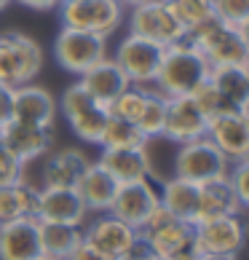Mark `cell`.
I'll use <instances>...</instances> for the list:
<instances>
[{"label": "cell", "mask_w": 249, "mask_h": 260, "mask_svg": "<svg viewBox=\"0 0 249 260\" xmlns=\"http://www.w3.org/2000/svg\"><path fill=\"white\" fill-rule=\"evenodd\" d=\"M209 70L212 67L204 59V54L190 43V38L185 32L177 43H171L164 49L153 89L161 91L164 97H188L209 75Z\"/></svg>", "instance_id": "obj_1"}, {"label": "cell", "mask_w": 249, "mask_h": 260, "mask_svg": "<svg viewBox=\"0 0 249 260\" xmlns=\"http://www.w3.org/2000/svg\"><path fill=\"white\" fill-rule=\"evenodd\" d=\"M188 38L204 54L209 67H249V38L244 27L225 24L212 16L193 27Z\"/></svg>", "instance_id": "obj_2"}, {"label": "cell", "mask_w": 249, "mask_h": 260, "mask_svg": "<svg viewBox=\"0 0 249 260\" xmlns=\"http://www.w3.org/2000/svg\"><path fill=\"white\" fill-rule=\"evenodd\" d=\"M43 49L35 38L24 32H3L0 35V86L19 89L32 83L43 70Z\"/></svg>", "instance_id": "obj_3"}, {"label": "cell", "mask_w": 249, "mask_h": 260, "mask_svg": "<svg viewBox=\"0 0 249 260\" xmlns=\"http://www.w3.org/2000/svg\"><path fill=\"white\" fill-rule=\"evenodd\" d=\"M123 8L118 0H62L59 19L62 27L86 30L102 38H110L123 22Z\"/></svg>", "instance_id": "obj_4"}, {"label": "cell", "mask_w": 249, "mask_h": 260, "mask_svg": "<svg viewBox=\"0 0 249 260\" xmlns=\"http://www.w3.org/2000/svg\"><path fill=\"white\" fill-rule=\"evenodd\" d=\"M59 110L64 115V121L70 123L75 137L89 142V145H99L104 121H108V110H104V105H99L81 83H73L62 91Z\"/></svg>", "instance_id": "obj_5"}, {"label": "cell", "mask_w": 249, "mask_h": 260, "mask_svg": "<svg viewBox=\"0 0 249 260\" xmlns=\"http://www.w3.org/2000/svg\"><path fill=\"white\" fill-rule=\"evenodd\" d=\"M228 167H231L228 158L204 134V137H198V140H190V142L177 145L174 161H171V175L201 185V182H206V180L228 175Z\"/></svg>", "instance_id": "obj_6"}, {"label": "cell", "mask_w": 249, "mask_h": 260, "mask_svg": "<svg viewBox=\"0 0 249 260\" xmlns=\"http://www.w3.org/2000/svg\"><path fill=\"white\" fill-rule=\"evenodd\" d=\"M108 38L86 32V30H73V27H62L54 38V56L59 67H64L67 73L83 75L91 64H97L99 59L108 56L104 49Z\"/></svg>", "instance_id": "obj_7"}, {"label": "cell", "mask_w": 249, "mask_h": 260, "mask_svg": "<svg viewBox=\"0 0 249 260\" xmlns=\"http://www.w3.org/2000/svg\"><path fill=\"white\" fill-rule=\"evenodd\" d=\"M161 56H164V46L129 32L116 49L113 59L118 62L121 73L126 75V81L131 86H153L156 83V75H158Z\"/></svg>", "instance_id": "obj_8"}, {"label": "cell", "mask_w": 249, "mask_h": 260, "mask_svg": "<svg viewBox=\"0 0 249 260\" xmlns=\"http://www.w3.org/2000/svg\"><path fill=\"white\" fill-rule=\"evenodd\" d=\"M129 32L148 38L158 46H171L185 35V27L177 22L166 0H145L139 6H131L129 14Z\"/></svg>", "instance_id": "obj_9"}, {"label": "cell", "mask_w": 249, "mask_h": 260, "mask_svg": "<svg viewBox=\"0 0 249 260\" xmlns=\"http://www.w3.org/2000/svg\"><path fill=\"white\" fill-rule=\"evenodd\" d=\"M244 239H246V228L241 215H225V217L196 223V249L201 255L238 257Z\"/></svg>", "instance_id": "obj_10"}, {"label": "cell", "mask_w": 249, "mask_h": 260, "mask_svg": "<svg viewBox=\"0 0 249 260\" xmlns=\"http://www.w3.org/2000/svg\"><path fill=\"white\" fill-rule=\"evenodd\" d=\"M206 137L228 158V164L249 158V118L246 110H225L206 121Z\"/></svg>", "instance_id": "obj_11"}, {"label": "cell", "mask_w": 249, "mask_h": 260, "mask_svg": "<svg viewBox=\"0 0 249 260\" xmlns=\"http://www.w3.org/2000/svg\"><path fill=\"white\" fill-rule=\"evenodd\" d=\"M134 239H137V228L118 220L110 212H99L97 217L83 223V242L108 260H123Z\"/></svg>", "instance_id": "obj_12"}, {"label": "cell", "mask_w": 249, "mask_h": 260, "mask_svg": "<svg viewBox=\"0 0 249 260\" xmlns=\"http://www.w3.org/2000/svg\"><path fill=\"white\" fill-rule=\"evenodd\" d=\"M0 142L27 167L30 161L46 156L54 148V129L51 126H32V123H22V121L8 118L0 126Z\"/></svg>", "instance_id": "obj_13"}, {"label": "cell", "mask_w": 249, "mask_h": 260, "mask_svg": "<svg viewBox=\"0 0 249 260\" xmlns=\"http://www.w3.org/2000/svg\"><path fill=\"white\" fill-rule=\"evenodd\" d=\"M89 212L75 188H38V209L35 220L38 223H70L83 225Z\"/></svg>", "instance_id": "obj_14"}, {"label": "cell", "mask_w": 249, "mask_h": 260, "mask_svg": "<svg viewBox=\"0 0 249 260\" xmlns=\"http://www.w3.org/2000/svg\"><path fill=\"white\" fill-rule=\"evenodd\" d=\"M206 115L196 108L190 97H166V121L161 140H169L174 145L198 140L206 134Z\"/></svg>", "instance_id": "obj_15"}, {"label": "cell", "mask_w": 249, "mask_h": 260, "mask_svg": "<svg viewBox=\"0 0 249 260\" xmlns=\"http://www.w3.org/2000/svg\"><path fill=\"white\" fill-rule=\"evenodd\" d=\"M11 118L32 126H51L56 118V100L49 89L32 83H24L11 91Z\"/></svg>", "instance_id": "obj_16"}, {"label": "cell", "mask_w": 249, "mask_h": 260, "mask_svg": "<svg viewBox=\"0 0 249 260\" xmlns=\"http://www.w3.org/2000/svg\"><path fill=\"white\" fill-rule=\"evenodd\" d=\"M158 204V188L148 180L137 182H123L116 190V199L110 204V215H116L118 220L129 223L134 228H139V223L148 217V212Z\"/></svg>", "instance_id": "obj_17"}, {"label": "cell", "mask_w": 249, "mask_h": 260, "mask_svg": "<svg viewBox=\"0 0 249 260\" xmlns=\"http://www.w3.org/2000/svg\"><path fill=\"white\" fill-rule=\"evenodd\" d=\"M41 255V223L35 217L0 225V260H38Z\"/></svg>", "instance_id": "obj_18"}, {"label": "cell", "mask_w": 249, "mask_h": 260, "mask_svg": "<svg viewBox=\"0 0 249 260\" xmlns=\"http://www.w3.org/2000/svg\"><path fill=\"white\" fill-rule=\"evenodd\" d=\"M104 169L116 177L118 185L123 182H137L148 180L153 175V161H150V142L145 148H102L97 158Z\"/></svg>", "instance_id": "obj_19"}, {"label": "cell", "mask_w": 249, "mask_h": 260, "mask_svg": "<svg viewBox=\"0 0 249 260\" xmlns=\"http://www.w3.org/2000/svg\"><path fill=\"white\" fill-rule=\"evenodd\" d=\"M89 156L78 148H62V150H49L46 164L41 169L43 188H75L89 169Z\"/></svg>", "instance_id": "obj_20"}, {"label": "cell", "mask_w": 249, "mask_h": 260, "mask_svg": "<svg viewBox=\"0 0 249 260\" xmlns=\"http://www.w3.org/2000/svg\"><path fill=\"white\" fill-rule=\"evenodd\" d=\"M246 207L241 204V199L233 190L228 175L206 180L198 185V215L196 223L201 220H215V217H225V215H241Z\"/></svg>", "instance_id": "obj_21"}, {"label": "cell", "mask_w": 249, "mask_h": 260, "mask_svg": "<svg viewBox=\"0 0 249 260\" xmlns=\"http://www.w3.org/2000/svg\"><path fill=\"white\" fill-rule=\"evenodd\" d=\"M75 190H78L86 212L89 215H99V212L110 209L113 199H116V190H118V182L99 161H91L89 169L83 172L81 182L75 185Z\"/></svg>", "instance_id": "obj_22"}, {"label": "cell", "mask_w": 249, "mask_h": 260, "mask_svg": "<svg viewBox=\"0 0 249 260\" xmlns=\"http://www.w3.org/2000/svg\"><path fill=\"white\" fill-rule=\"evenodd\" d=\"M78 83L99 105H108L110 100H116L126 86H131L126 81V75L121 73L118 62L110 59V56H104V59H99L97 64H91L83 75H78Z\"/></svg>", "instance_id": "obj_23"}, {"label": "cell", "mask_w": 249, "mask_h": 260, "mask_svg": "<svg viewBox=\"0 0 249 260\" xmlns=\"http://www.w3.org/2000/svg\"><path fill=\"white\" fill-rule=\"evenodd\" d=\"M158 201L174 217L188 220V223H196V215H198V185L196 182L183 180L177 175H169V177L161 180Z\"/></svg>", "instance_id": "obj_24"}, {"label": "cell", "mask_w": 249, "mask_h": 260, "mask_svg": "<svg viewBox=\"0 0 249 260\" xmlns=\"http://www.w3.org/2000/svg\"><path fill=\"white\" fill-rule=\"evenodd\" d=\"M148 239V244L153 249V255H161V257H174L185 249H193L196 247V223H188V220H169L164 228L153 231L150 236H142Z\"/></svg>", "instance_id": "obj_25"}, {"label": "cell", "mask_w": 249, "mask_h": 260, "mask_svg": "<svg viewBox=\"0 0 249 260\" xmlns=\"http://www.w3.org/2000/svg\"><path fill=\"white\" fill-rule=\"evenodd\" d=\"M209 78L223 94L231 110H246L249 108V70L246 67H212Z\"/></svg>", "instance_id": "obj_26"}, {"label": "cell", "mask_w": 249, "mask_h": 260, "mask_svg": "<svg viewBox=\"0 0 249 260\" xmlns=\"http://www.w3.org/2000/svg\"><path fill=\"white\" fill-rule=\"evenodd\" d=\"M38 209V188L27 180L0 188V225L19 217H35Z\"/></svg>", "instance_id": "obj_27"}, {"label": "cell", "mask_w": 249, "mask_h": 260, "mask_svg": "<svg viewBox=\"0 0 249 260\" xmlns=\"http://www.w3.org/2000/svg\"><path fill=\"white\" fill-rule=\"evenodd\" d=\"M83 242V225L70 223H41V252L64 260Z\"/></svg>", "instance_id": "obj_28"}, {"label": "cell", "mask_w": 249, "mask_h": 260, "mask_svg": "<svg viewBox=\"0 0 249 260\" xmlns=\"http://www.w3.org/2000/svg\"><path fill=\"white\" fill-rule=\"evenodd\" d=\"M148 91H150V86H126V89H123L116 100H110L108 105H104V110H108L110 118L137 123L142 110H145Z\"/></svg>", "instance_id": "obj_29"}, {"label": "cell", "mask_w": 249, "mask_h": 260, "mask_svg": "<svg viewBox=\"0 0 249 260\" xmlns=\"http://www.w3.org/2000/svg\"><path fill=\"white\" fill-rule=\"evenodd\" d=\"M148 137L137 129V123H129V121H118V118H110L104 121V129H102V137H99V148H145L148 145Z\"/></svg>", "instance_id": "obj_30"}, {"label": "cell", "mask_w": 249, "mask_h": 260, "mask_svg": "<svg viewBox=\"0 0 249 260\" xmlns=\"http://www.w3.org/2000/svg\"><path fill=\"white\" fill-rule=\"evenodd\" d=\"M164 121H166V97L161 91L150 89L145 110H142L139 121H137V129L145 134L148 140H161V134H164Z\"/></svg>", "instance_id": "obj_31"}, {"label": "cell", "mask_w": 249, "mask_h": 260, "mask_svg": "<svg viewBox=\"0 0 249 260\" xmlns=\"http://www.w3.org/2000/svg\"><path fill=\"white\" fill-rule=\"evenodd\" d=\"M166 6L177 16V22L185 27V32L215 16V0H166Z\"/></svg>", "instance_id": "obj_32"}, {"label": "cell", "mask_w": 249, "mask_h": 260, "mask_svg": "<svg viewBox=\"0 0 249 260\" xmlns=\"http://www.w3.org/2000/svg\"><path fill=\"white\" fill-rule=\"evenodd\" d=\"M188 97L196 102V108H198L201 113H204L206 118H212V115H217V113L231 110V108H228V102L223 100V94L217 91V86L212 83V78H209V75H206V78L201 81L198 86H196L193 91L188 94Z\"/></svg>", "instance_id": "obj_33"}, {"label": "cell", "mask_w": 249, "mask_h": 260, "mask_svg": "<svg viewBox=\"0 0 249 260\" xmlns=\"http://www.w3.org/2000/svg\"><path fill=\"white\" fill-rule=\"evenodd\" d=\"M215 16L233 27H249V0H215Z\"/></svg>", "instance_id": "obj_34"}, {"label": "cell", "mask_w": 249, "mask_h": 260, "mask_svg": "<svg viewBox=\"0 0 249 260\" xmlns=\"http://www.w3.org/2000/svg\"><path fill=\"white\" fill-rule=\"evenodd\" d=\"M19 180H24V164L0 142V188L14 185Z\"/></svg>", "instance_id": "obj_35"}, {"label": "cell", "mask_w": 249, "mask_h": 260, "mask_svg": "<svg viewBox=\"0 0 249 260\" xmlns=\"http://www.w3.org/2000/svg\"><path fill=\"white\" fill-rule=\"evenodd\" d=\"M228 180H231L233 190L241 199V204L249 207V158L246 161H236L228 167Z\"/></svg>", "instance_id": "obj_36"}, {"label": "cell", "mask_w": 249, "mask_h": 260, "mask_svg": "<svg viewBox=\"0 0 249 260\" xmlns=\"http://www.w3.org/2000/svg\"><path fill=\"white\" fill-rule=\"evenodd\" d=\"M150 255H153V249H150V244H148V239H142V236L137 234V239L129 244L123 260H148Z\"/></svg>", "instance_id": "obj_37"}, {"label": "cell", "mask_w": 249, "mask_h": 260, "mask_svg": "<svg viewBox=\"0 0 249 260\" xmlns=\"http://www.w3.org/2000/svg\"><path fill=\"white\" fill-rule=\"evenodd\" d=\"M64 260H108V257H102V255H99V252H97V249H94V247H89L86 242H81V244L75 247L73 252L64 257Z\"/></svg>", "instance_id": "obj_38"}, {"label": "cell", "mask_w": 249, "mask_h": 260, "mask_svg": "<svg viewBox=\"0 0 249 260\" xmlns=\"http://www.w3.org/2000/svg\"><path fill=\"white\" fill-rule=\"evenodd\" d=\"M11 118V89L0 86V126Z\"/></svg>", "instance_id": "obj_39"}, {"label": "cell", "mask_w": 249, "mask_h": 260, "mask_svg": "<svg viewBox=\"0 0 249 260\" xmlns=\"http://www.w3.org/2000/svg\"><path fill=\"white\" fill-rule=\"evenodd\" d=\"M16 3H22L24 8H32V11H54V8H59L62 0H16Z\"/></svg>", "instance_id": "obj_40"}, {"label": "cell", "mask_w": 249, "mask_h": 260, "mask_svg": "<svg viewBox=\"0 0 249 260\" xmlns=\"http://www.w3.org/2000/svg\"><path fill=\"white\" fill-rule=\"evenodd\" d=\"M118 3H121L123 8H126V6L131 8V6H139V3H145V0H118Z\"/></svg>", "instance_id": "obj_41"}, {"label": "cell", "mask_w": 249, "mask_h": 260, "mask_svg": "<svg viewBox=\"0 0 249 260\" xmlns=\"http://www.w3.org/2000/svg\"><path fill=\"white\" fill-rule=\"evenodd\" d=\"M201 260H238V257H220V255H201Z\"/></svg>", "instance_id": "obj_42"}, {"label": "cell", "mask_w": 249, "mask_h": 260, "mask_svg": "<svg viewBox=\"0 0 249 260\" xmlns=\"http://www.w3.org/2000/svg\"><path fill=\"white\" fill-rule=\"evenodd\" d=\"M11 3H14V0H0V11H6V8L11 6Z\"/></svg>", "instance_id": "obj_43"}, {"label": "cell", "mask_w": 249, "mask_h": 260, "mask_svg": "<svg viewBox=\"0 0 249 260\" xmlns=\"http://www.w3.org/2000/svg\"><path fill=\"white\" fill-rule=\"evenodd\" d=\"M148 260H169V257H161V255H150Z\"/></svg>", "instance_id": "obj_44"}, {"label": "cell", "mask_w": 249, "mask_h": 260, "mask_svg": "<svg viewBox=\"0 0 249 260\" xmlns=\"http://www.w3.org/2000/svg\"><path fill=\"white\" fill-rule=\"evenodd\" d=\"M38 260H56V257H49V255H41V257H38Z\"/></svg>", "instance_id": "obj_45"}]
</instances>
